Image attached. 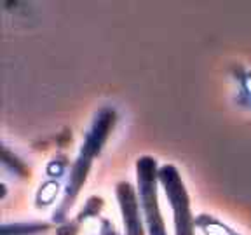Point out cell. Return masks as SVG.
<instances>
[{
    "label": "cell",
    "mask_w": 251,
    "mask_h": 235,
    "mask_svg": "<svg viewBox=\"0 0 251 235\" xmlns=\"http://www.w3.org/2000/svg\"><path fill=\"white\" fill-rule=\"evenodd\" d=\"M126 235H145V218L141 216V204L138 190L129 181H119L115 187Z\"/></svg>",
    "instance_id": "4"
},
{
    "label": "cell",
    "mask_w": 251,
    "mask_h": 235,
    "mask_svg": "<svg viewBox=\"0 0 251 235\" xmlns=\"http://www.w3.org/2000/svg\"><path fill=\"white\" fill-rule=\"evenodd\" d=\"M159 183L166 193L175 216V235H196V219L190 211V199L181 174L175 165L164 164L159 167Z\"/></svg>",
    "instance_id": "2"
},
{
    "label": "cell",
    "mask_w": 251,
    "mask_h": 235,
    "mask_svg": "<svg viewBox=\"0 0 251 235\" xmlns=\"http://www.w3.org/2000/svg\"><path fill=\"white\" fill-rule=\"evenodd\" d=\"M105 141H106V136L101 131L91 129L89 133H87L82 150H80L77 161H75L74 167H72L70 180H68V185H67V192H65V199H63V204H61V214L67 212L68 208L75 202L78 192H80V188L86 183L87 172H89V169H91V162H93L94 157L100 153L101 146L105 145Z\"/></svg>",
    "instance_id": "3"
},
{
    "label": "cell",
    "mask_w": 251,
    "mask_h": 235,
    "mask_svg": "<svg viewBox=\"0 0 251 235\" xmlns=\"http://www.w3.org/2000/svg\"><path fill=\"white\" fill-rule=\"evenodd\" d=\"M101 235H121L117 230H115L114 223H110L108 219H101V228H100Z\"/></svg>",
    "instance_id": "5"
},
{
    "label": "cell",
    "mask_w": 251,
    "mask_h": 235,
    "mask_svg": "<svg viewBox=\"0 0 251 235\" xmlns=\"http://www.w3.org/2000/svg\"><path fill=\"white\" fill-rule=\"evenodd\" d=\"M136 181H138V197H140L141 211L145 218V227L149 235H168L166 225L159 208V167L153 157H140L136 161Z\"/></svg>",
    "instance_id": "1"
}]
</instances>
